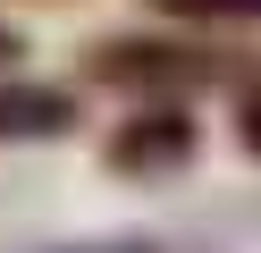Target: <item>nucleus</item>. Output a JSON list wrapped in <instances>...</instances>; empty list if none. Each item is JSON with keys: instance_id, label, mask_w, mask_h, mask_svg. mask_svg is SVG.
Wrapping results in <instances>:
<instances>
[{"instance_id": "obj_1", "label": "nucleus", "mask_w": 261, "mask_h": 253, "mask_svg": "<svg viewBox=\"0 0 261 253\" xmlns=\"http://www.w3.org/2000/svg\"><path fill=\"white\" fill-rule=\"evenodd\" d=\"M227 51L219 42H177V34H101L85 51V76L110 93H143V101H194L211 84H227Z\"/></svg>"}, {"instance_id": "obj_2", "label": "nucleus", "mask_w": 261, "mask_h": 253, "mask_svg": "<svg viewBox=\"0 0 261 253\" xmlns=\"http://www.w3.org/2000/svg\"><path fill=\"white\" fill-rule=\"evenodd\" d=\"M194 152H202V127L186 101H143L101 144V169L110 177H177V169H194Z\"/></svg>"}, {"instance_id": "obj_3", "label": "nucleus", "mask_w": 261, "mask_h": 253, "mask_svg": "<svg viewBox=\"0 0 261 253\" xmlns=\"http://www.w3.org/2000/svg\"><path fill=\"white\" fill-rule=\"evenodd\" d=\"M85 127V93L42 76H0V144H59Z\"/></svg>"}, {"instance_id": "obj_4", "label": "nucleus", "mask_w": 261, "mask_h": 253, "mask_svg": "<svg viewBox=\"0 0 261 253\" xmlns=\"http://www.w3.org/2000/svg\"><path fill=\"white\" fill-rule=\"evenodd\" d=\"M160 17H177V26H253L261 0H152Z\"/></svg>"}, {"instance_id": "obj_5", "label": "nucleus", "mask_w": 261, "mask_h": 253, "mask_svg": "<svg viewBox=\"0 0 261 253\" xmlns=\"http://www.w3.org/2000/svg\"><path fill=\"white\" fill-rule=\"evenodd\" d=\"M236 144H244V160H261V76L236 93Z\"/></svg>"}, {"instance_id": "obj_6", "label": "nucleus", "mask_w": 261, "mask_h": 253, "mask_svg": "<svg viewBox=\"0 0 261 253\" xmlns=\"http://www.w3.org/2000/svg\"><path fill=\"white\" fill-rule=\"evenodd\" d=\"M59 253H160V245H143V236H126V245H59Z\"/></svg>"}]
</instances>
